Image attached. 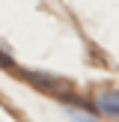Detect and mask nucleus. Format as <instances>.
<instances>
[{
  "label": "nucleus",
  "mask_w": 119,
  "mask_h": 122,
  "mask_svg": "<svg viewBox=\"0 0 119 122\" xmlns=\"http://www.w3.org/2000/svg\"><path fill=\"white\" fill-rule=\"evenodd\" d=\"M24 77H27L30 86H36L39 92L51 95V98H57V101L83 104V101L77 98V92H74V83L65 81V77H60V75H51V71H24Z\"/></svg>",
  "instance_id": "f257e3e1"
},
{
  "label": "nucleus",
  "mask_w": 119,
  "mask_h": 122,
  "mask_svg": "<svg viewBox=\"0 0 119 122\" xmlns=\"http://www.w3.org/2000/svg\"><path fill=\"white\" fill-rule=\"evenodd\" d=\"M95 104V113L98 116H110V119H119V89H104L92 98Z\"/></svg>",
  "instance_id": "f03ea898"
},
{
  "label": "nucleus",
  "mask_w": 119,
  "mask_h": 122,
  "mask_svg": "<svg viewBox=\"0 0 119 122\" xmlns=\"http://www.w3.org/2000/svg\"><path fill=\"white\" fill-rule=\"evenodd\" d=\"M0 69H15V60H12V54H6L3 48H0Z\"/></svg>",
  "instance_id": "7ed1b4c3"
}]
</instances>
